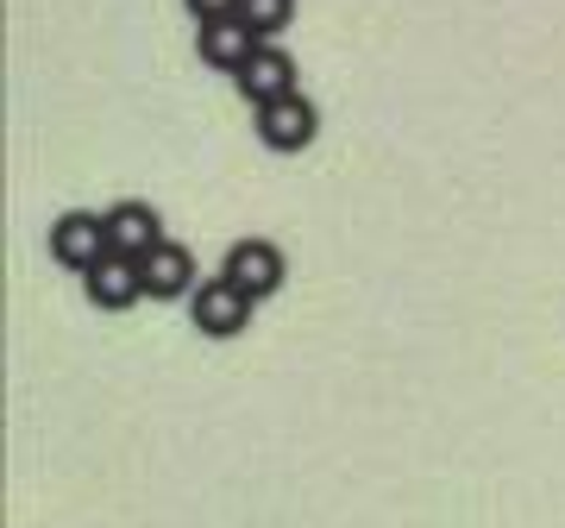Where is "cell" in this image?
<instances>
[{"label":"cell","instance_id":"cell-5","mask_svg":"<svg viewBox=\"0 0 565 528\" xmlns=\"http://www.w3.org/2000/svg\"><path fill=\"white\" fill-rule=\"evenodd\" d=\"M107 245L120 252V258H151L163 245V214L151 202H139V196H126V202L107 208Z\"/></svg>","mask_w":565,"mask_h":528},{"label":"cell","instance_id":"cell-9","mask_svg":"<svg viewBox=\"0 0 565 528\" xmlns=\"http://www.w3.org/2000/svg\"><path fill=\"white\" fill-rule=\"evenodd\" d=\"M202 289V277H195V252L177 240H163L151 258H145V296L151 303H189Z\"/></svg>","mask_w":565,"mask_h":528},{"label":"cell","instance_id":"cell-11","mask_svg":"<svg viewBox=\"0 0 565 528\" xmlns=\"http://www.w3.org/2000/svg\"><path fill=\"white\" fill-rule=\"evenodd\" d=\"M189 13H195V25H207V20H239V0H182Z\"/></svg>","mask_w":565,"mask_h":528},{"label":"cell","instance_id":"cell-1","mask_svg":"<svg viewBox=\"0 0 565 528\" xmlns=\"http://www.w3.org/2000/svg\"><path fill=\"white\" fill-rule=\"evenodd\" d=\"M252 308H258V303H252L233 277L214 271V277H202V289L189 296V321L202 327L207 340H239L245 327H252Z\"/></svg>","mask_w":565,"mask_h":528},{"label":"cell","instance_id":"cell-2","mask_svg":"<svg viewBox=\"0 0 565 528\" xmlns=\"http://www.w3.org/2000/svg\"><path fill=\"white\" fill-rule=\"evenodd\" d=\"M107 252H114V245H107V214H88V208H63L57 221H51V258H57L63 271L88 277V271L107 258Z\"/></svg>","mask_w":565,"mask_h":528},{"label":"cell","instance_id":"cell-6","mask_svg":"<svg viewBox=\"0 0 565 528\" xmlns=\"http://www.w3.org/2000/svg\"><path fill=\"white\" fill-rule=\"evenodd\" d=\"M82 296L102 308V315H126V308L145 296V264L139 258H120V252H107V258L82 277Z\"/></svg>","mask_w":565,"mask_h":528},{"label":"cell","instance_id":"cell-8","mask_svg":"<svg viewBox=\"0 0 565 528\" xmlns=\"http://www.w3.org/2000/svg\"><path fill=\"white\" fill-rule=\"evenodd\" d=\"M233 88H239L252 107L282 102V95H296V57H289L282 44H258V57L245 63L239 76H233Z\"/></svg>","mask_w":565,"mask_h":528},{"label":"cell","instance_id":"cell-3","mask_svg":"<svg viewBox=\"0 0 565 528\" xmlns=\"http://www.w3.org/2000/svg\"><path fill=\"white\" fill-rule=\"evenodd\" d=\"M221 277H233L252 303H264V296H277V289H282L289 258H282L270 240H233V245H226V258H221Z\"/></svg>","mask_w":565,"mask_h":528},{"label":"cell","instance_id":"cell-4","mask_svg":"<svg viewBox=\"0 0 565 528\" xmlns=\"http://www.w3.org/2000/svg\"><path fill=\"white\" fill-rule=\"evenodd\" d=\"M315 133H321V107L308 102L302 88L282 95V102H270V107H258V139L270 145V151H308Z\"/></svg>","mask_w":565,"mask_h":528},{"label":"cell","instance_id":"cell-7","mask_svg":"<svg viewBox=\"0 0 565 528\" xmlns=\"http://www.w3.org/2000/svg\"><path fill=\"white\" fill-rule=\"evenodd\" d=\"M258 32L245 20H207V25H195V51H202V63L207 70H221V76H239L245 63L258 57Z\"/></svg>","mask_w":565,"mask_h":528},{"label":"cell","instance_id":"cell-10","mask_svg":"<svg viewBox=\"0 0 565 528\" xmlns=\"http://www.w3.org/2000/svg\"><path fill=\"white\" fill-rule=\"evenodd\" d=\"M239 20L252 25L264 44H277V32L296 20V0H239Z\"/></svg>","mask_w":565,"mask_h":528}]
</instances>
